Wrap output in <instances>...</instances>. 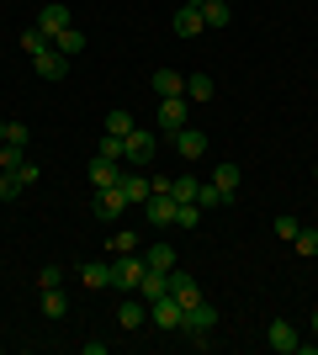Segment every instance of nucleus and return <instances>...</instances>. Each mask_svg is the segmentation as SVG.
Wrapping results in <instances>:
<instances>
[{"mask_svg": "<svg viewBox=\"0 0 318 355\" xmlns=\"http://www.w3.org/2000/svg\"><path fill=\"white\" fill-rule=\"evenodd\" d=\"M212 329H218V308H212V302H191V308L181 313V334L191 345H197V350H212Z\"/></svg>", "mask_w": 318, "mask_h": 355, "instance_id": "nucleus-1", "label": "nucleus"}, {"mask_svg": "<svg viewBox=\"0 0 318 355\" xmlns=\"http://www.w3.org/2000/svg\"><path fill=\"white\" fill-rule=\"evenodd\" d=\"M143 270H149V266H143V250H138V254H117V260H112V292H138V282H143Z\"/></svg>", "mask_w": 318, "mask_h": 355, "instance_id": "nucleus-2", "label": "nucleus"}, {"mask_svg": "<svg viewBox=\"0 0 318 355\" xmlns=\"http://www.w3.org/2000/svg\"><path fill=\"white\" fill-rule=\"evenodd\" d=\"M154 148H159V138L149 128H133L122 138V164H154Z\"/></svg>", "mask_w": 318, "mask_h": 355, "instance_id": "nucleus-3", "label": "nucleus"}, {"mask_svg": "<svg viewBox=\"0 0 318 355\" xmlns=\"http://www.w3.org/2000/svg\"><path fill=\"white\" fill-rule=\"evenodd\" d=\"M143 324H149V302H143L138 292H122V302H117V329H127V334H133V329H143Z\"/></svg>", "mask_w": 318, "mask_h": 355, "instance_id": "nucleus-4", "label": "nucleus"}, {"mask_svg": "<svg viewBox=\"0 0 318 355\" xmlns=\"http://www.w3.org/2000/svg\"><path fill=\"white\" fill-rule=\"evenodd\" d=\"M175 212H181V202L170 191H149V202H143V218L154 223V228H170L175 223Z\"/></svg>", "mask_w": 318, "mask_h": 355, "instance_id": "nucleus-5", "label": "nucleus"}, {"mask_svg": "<svg viewBox=\"0 0 318 355\" xmlns=\"http://www.w3.org/2000/svg\"><path fill=\"white\" fill-rule=\"evenodd\" d=\"M186 117H191V101L186 96H159V128H186Z\"/></svg>", "mask_w": 318, "mask_h": 355, "instance_id": "nucleus-6", "label": "nucleus"}, {"mask_svg": "<svg viewBox=\"0 0 318 355\" xmlns=\"http://www.w3.org/2000/svg\"><path fill=\"white\" fill-rule=\"evenodd\" d=\"M32 27H43L48 37H59L64 27H75V16H69V6H59V0H53V6H43V11H37V21H32Z\"/></svg>", "mask_w": 318, "mask_h": 355, "instance_id": "nucleus-7", "label": "nucleus"}, {"mask_svg": "<svg viewBox=\"0 0 318 355\" xmlns=\"http://www.w3.org/2000/svg\"><path fill=\"white\" fill-rule=\"evenodd\" d=\"M117 186H122V196H127L133 207H143V202H149V191H154L143 170H122V175H117Z\"/></svg>", "mask_w": 318, "mask_h": 355, "instance_id": "nucleus-8", "label": "nucleus"}, {"mask_svg": "<svg viewBox=\"0 0 318 355\" xmlns=\"http://www.w3.org/2000/svg\"><path fill=\"white\" fill-rule=\"evenodd\" d=\"M170 297L181 302V313L191 308V302H202V286H197V276H186V270H170Z\"/></svg>", "mask_w": 318, "mask_h": 355, "instance_id": "nucleus-9", "label": "nucleus"}, {"mask_svg": "<svg viewBox=\"0 0 318 355\" xmlns=\"http://www.w3.org/2000/svg\"><path fill=\"white\" fill-rule=\"evenodd\" d=\"M175 154L181 159H202L207 154V133L202 128H175Z\"/></svg>", "mask_w": 318, "mask_h": 355, "instance_id": "nucleus-10", "label": "nucleus"}, {"mask_svg": "<svg viewBox=\"0 0 318 355\" xmlns=\"http://www.w3.org/2000/svg\"><path fill=\"white\" fill-rule=\"evenodd\" d=\"M149 318L159 329H175V334H181V302H175V297H154V302H149Z\"/></svg>", "mask_w": 318, "mask_h": 355, "instance_id": "nucleus-11", "label": "nucleus"}, {"mask_svg": "<svg viewBox=\"0 0 318 355\" xmlns=\"http://www.w3.org/2000/svg\"><path fill=\"white\" fill-rule=\"evenodd\" d=\"M202 27H207V21H202L197 6H181V11L170 16V32H175V37H202Z\"/></svg>", "mask_w": 318, "mask_h": 355, "instance_id": "nucleus-12", "label": "nucleus"}, {"mask_svg": "<svg viewBox=\"0 0 318 355\" xmlns=\"http://www.w3.org/2000/svg\"><path fill=\"white\" fill-rule=\"evenodd\" d=\"M96 212L101 218H122V212H133V202L122 196V186H106V191H96Z\"/></svg>", "mask_w": 318, "mask_h": 355, "instance_id": "nucleus-13", "label": "nucleus"}, {"mask_svg": "<svg viewBox=\"0 0 318 355\" xmlns=\"http://www.w3.org/2000/svg\"><path fill=\"white\" fill-rule=\"evenodd\" d=\"M265 345H271V350H281V355H292V350H297L303 340H297V329H292L287 318H276V324L265 329Z\"/></svg>", "mask_w": 318, "mask_h": 355, "instance_id": "nucleus-14", "label": "nucleus"}, {"mask_svg": "<svg viewBox=\"0 0 318 355\" xmlns=\"http://www.w3.org/2000/svg\"><path fill=\"white\" fill-rule=\"evenodd\" d=\"M69 64H75V59H64L59 48H48V53H37V59H32V69L43 74V80H64V74H69Z\"/></svg>", "mask_w": 318, "mask_h": 355, "instance_id": "nucleus-15", "label": "nucleus"}, {"mask_svg": "<svg viewBox=\"0 0 318 355\" xmlns=\"http://www.w3.org/2000/svg\"><path fill=\"white\" fill-rule=\"evenodd\" d=\"M212 96H218V80H212V74H191V80H186V101L191 106H207Z\"/></svg>", "mask_w": 318, "mask_h": 355, "instance_id": "nucleus-16", "label": "nucleus"}, {"mask_svg": "<svg viewBox=\"0 0 318 355\" xmlns=\"http://www.w3.org/2000/svg\"><path fill=\"white\" fill-rule=\"evenodd\" d=\"M80 282L91 286V292H106V286H112V260H91V266H80Z\"/></svg>", "mask_w": 318, "mask_h": 355, "instance_id": "nucleus-17", "label": "nucleus"}, {"mask_svg": "<svg viewBox=\"0 0 318 355\" xmlns=\"http://www.w3.org/2000/svg\"><path fill=\"white\" fill-rule=\"evenodd\" d=\"M138 297H143V302H154V297H170V270H143Z\"/></svg>", "mask_w": 318, "mask_h": 355, "instance_id": "nucleus-18", "label": "nucleus"}, {"mask_svg": "<svg viewBox=\"0 0 318 355\" xmlns=\"http://www.w3.org/2000/svg\"><path fill=\"white\" fill-rule=\"evenodd\" d=\"M117 175H122V170H117V159H101V154L91 159V186H96V191H106V186H117Z\"/></svg>", "mask_w": 318, "mask_h": 355, "instance_id": "nucleus-19", "label": "nucleus"}, {"mask_svg": "<svg viewBox=\"0 0 318 355\" xmlns=\"http://www.w3.org/2000/svg\"><path fill=\"white\" fill-rule=\"evenodd\" d=\"M53 48H59L64 59H80V53H85V32H80V27H64L59 37H53Z\"/></svg>", "mask_w": 318, "mask_h": 355, "instance_id": "nucleus-20", "label": "nucleus"}, {"mask_svg": "<svg viewBox=\"0 0 318 355\" xmlns=\"http://www.w3.org/2000/svg\"><path fill=\"white\" fill-rule=\"evenodd\" d=\"M154 96H186V74H175V69H154Z\"/></svg>", "mask_w": 318, "mask_h": 355, "instance_id": "nucleus-21", "label": "nucleus"}, {"mask_svg": "<svg viewBox=\"0 0 318 355\" xmlns=\"http://www.w3.org/2000/svg\"><path fill=\"white\" fill-rule=\"evenodd\" d=\"M138 250H143V239L133 228H117V234L106 239V254H138Z\"/></svg>", "mask_w": 318, "mask_h": 355, "instance_id": "nucleus-22", "label": "nucleus"}, {"mask_svg": "<svg viewBox=\"0 0 318 355\" xmlns=\"http://www.w3.org/2000/svg\"><path fill=\"white\" fill-rule=\"evenodd\" d=\"M143 266L149 270H175V250H170V244H149V250H143Z\"/></svg>", "mask_w": 318, "mask_h": 355, "instance_id": "nucleus-23", "label": "nucleus"}, {"mask_svg": "<svg viewBox=\"0 0 318 355\" xmlns=\"http://www.w3.org/2000/svg\"><path fill=\"white\" fill-rule=\"evenodd\" d=\"M239 164H218V170H212V186H218V191H228V196H239Z\"/></svg>", "mask_w": 318, "mask_h": 355, "instance_id": "nucleus-24", "label": "nucleus"}, {"mask_svg": "<svg viewBox=\"0 0 318 355\" xmlns=\"http://www.w3.org/2000/svg\"><path fill=\"white\" fill-rule=\"evenodd\" d=\"M202 21H207V27H228V21H233V6H228V0H207V6H202Z\"/></svg>", "mask_w": 318, "mask_h": 355, "instance_id": "nucleus-25", "label": "nucleus"}, {"mask_svg": "<svg viewBox=\"0 0 318 355\" xmlns=\"http://www.w3.org/2000/svg\"><path fill=\"white\" fill-rule=\"evenodd\" d=\"M21 48H27L32 59H37V53H48V48H53V37H48L43 27H27V32H21Z\"/></svg>", "mask_w": 318, "mask_h": 355, "instance_id": "nucleus-26", "label": "nucleus"}, {"mask_svg": "<svg viewBox=\"0 0 318 355\" xmlns=\"http://www.w3.org/2000/svg\"><path fill=\"white\" fill-rule=\"evenodd\" d=\"M43 313H48V318H64V313H69V297H64V286H48V292H43Z\"/></svg>", "mask_w": 318, "mask_h": 355, "instance_id": "nucleus-27", "label": "nucleus"}, {"mask_svg": "<svg viewBox=\"0 0 318 355\" xmlns=\"http://www.w3.org/2000/svg\"><path fill=\"white\" fill-rule=\"evenodd\" d=\"M106 133L127 138V133H133V112H122V106H112V112H106Z\"/></svg>", "mask_w": 318, "mask_h": 355, "instance_id": "nucleus-28", "label": "nucleus"}, {"mask_svg": "<svg viewBox=\"0 0 318 355\" xmlns=\"http://www.w3.org/2000/svg\"><path fill=\"white\" fill-rule=\"evenodd\" d=\"M197 186H202L197 175H175L170 180V196H175V202H197Z\"/></svg>", "mask_w": 318, "mask_h": 355, "instance_id": "nucleus-29", "label": "nucleus"}, {"mask_svg": "<svg viewBox=\"0 0 318 355\" xmlns=\"http://www.w3.org/2000/svg\"><path fill=\"white\" fill-rule=\"evenodd\" d=\"M197 202H202V207H228L233 196H228V191H218V186L207 180V186H197Z\"/></svg>", "mask_w": 318, "mask_h": 355, "instance_id": "nucleus-30", "label": "nucleus"}, {"mask_svg": "<svg viewBox=\"0 0 318 355\" xmlns=\"http://www.w3.org/2000/svg\"><path fill=\"white\" fill-rule=\"evenodd\" d=\"M271 228H276V239H287V244H292V239H297V234H303V223L292 218V212H281V218H276Z\"/></svg>", "mask_w": 318, "mask_h": 355, "instance_id": "nucleus-31", "label": "nucleus"}, {"mask_svg": "<svg viewBox=\"0 0 318 355\" xmlns=\"http://www.w3.org/2000/svg\"><path fill=\"white\" fill-rule=\"evenodd\" d=\"M202 223V202H181V212H175V228H197Z\"/></svg>", "mask_w": 318, "mask_h": 355, "instance_id": "nucleus-32", "label": "nucleus"}, {"mask_svg": "<svg viewBox=\"0 0 318 355\" xmlns=\"http://www.w3.org/2000/svg\"><path fill=\"white\" fill-rule=\"evenodd\" d=\"M96 154H101V159H117V164H122V138H117V133H101Z\"/></svg>", "mask_w": 318, "mask_h": 355, "instance_id": "nucleus-33", "label": "nucleus"}, {"mask_svg": "<svg viewBox=\"0 0 318 355\" xmlns=\"http://www.w3.org/2000/svg\"><path fill=\"white\" fill-rule=\"evenodd\" d=\"M6 144L27 148V144H32V128H27V122H6Z\"/></svg>", "mask_w": 318, "mask_h": 355, "instance_id": "nucleus-34", "label": "nucleus"}, {"mask_svg": "<svg viewBox=\"0 0 318 355\" xmlns=\"http://www.w3.org/2000/svg\"><path fill=\"white\" fill-rule=\"evenodd\" d=\"M292 250L297 254H318V228H303V234L292 239Z\"/></svg>", "mask_w": 318, "mask_h": 355, "instance_id": "nucleus-35", "label": "nucleus"}, {"mask_svg": "<svg viewBox=\"0 0 318 355\" xmlns=\"http://www.w3.org/2000/svg\"><path fill=\"white\" fill-rule=\"evenodd\" d=\"M21 159H27V148H16V144H0V170H16Z\"/></svg>", "mask_w": 318, "mask_h": 355, "instance_id": "nucleus-36", "label": "nucleus"}, {"mask_svg": "<svg viewBox=\"0 0 318 355\" xmlns=\"http://www.w3.org/2000/svg\"><path fill=\"white\" fill-rule=\"evenodd\" d=\"M21 191H27V186H21V180L11 175V170H6V175H0V202H16Z\"/></svg>", "mask_w": 318, "mask_h": 355, "instance_id": "nucleus-37", "label": "nucleus"}, {"mask_svg": "<svg viewBox=\"0 0 318 355\" xmlns=\"http://www.w3.org/2000/svg\"><path fill=\"white\" fill-rule=\"evenodd\" d=\"M37 286H43V292L48 286H64V266H43L37 270Z\"/></svg>", "mask_w": 318, "mask_h": 355, "instance_id": "nucleus-38", "label": "nucleus"}, {"mask_svg": "<svg viewBox=\"0 0 318 355\" xmlns=\"http://www.w3.org/2000/svg\"><path fill=\"white\" fill-rule=\"evenodd\" d=\"M11 175L21 180V186H37V175H43V170H37V164H32V159H21V164H16V170H11Z\"/></svg>", "mask_w": 318, "mask_h": 355, "instance_id": "nucleus-39", "label": "nucleus"}, {"mask_svg": "<svg viewBox=\"0 0 318 355\" xmlns=\"http://www.w3.org/2000/svg\"><path fill=\"white\" fill-rule=\"evenodd\" d=\"M186 6H197V11H202V6H207V0H186Z\"/></svg>", "mask_w": 318, "mask_h": 355, "instance_id": "nucleus-40", "label": "nucleus"}, {"mask_svg": "<svg viewBox=\"0 0 318 355\" xmlns=\"http://www.w3.org/2000/svg\"><path fill=\"white\" fill-rule=\"evenodd\" d=\"M313 334H318V308H313Z\"/></svg>", "mask_w": 318, "mask_h": 355, "instance_id": "nucleus-41", "label": "nucleus"}, {"mask_svg": "<svg viewBox=\"0 0 318 355\" xmlns=\"http://www.w3.org/2000/svg\"><path fill=\"white\" fill-rule=\"evenodd\" d=\"M0 144H6V122H0Z\"/></svg>", "mask_w": 318, "mask_h": 355, "instance_id": "nucleus-42", "label": "nucleus"}, {"mask_svg": "<svg viewBox=\"0 0 318 355\" xmlns=\"http://www.w3.org/2000/svg\"><path fill=\"white\" fill-rule=\"evenodd\" d=\"M313 175H318V170H313Z\"/></svg>", "mask_w": 318, "mask_h": 355, "instance_id": "nucleus-43", "label": "nucleus"}]
</instances>
